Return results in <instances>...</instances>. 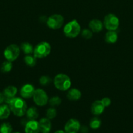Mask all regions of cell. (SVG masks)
Here are the masks:
<instances>
[{
  "instance_id": "cell-21",
  "label": "cell",
  "mask_w": 133,
  "mask_h": 133,
  "mask_svg": "<svg viewBox=\"0 0 133 133\" xmlns=\"http://www.w3.org/2000/svg\"><path fill=\"white\" fill-rule=\"evenodd\" d=\"M23 61H24L26 64L29 67H33L36 65L37 63V58L35 57L34 55H31V54L25 56V57L23 58Z\"/></svg>"
},
{
  "instance_id": "cell-18",
  "label": "cell",
  "mask_w": 133,
  "mask_h": 133,
  "mask_svg": "<svg viewBox=\"0 0 133 133\" xmlns=\"http://www.w3.org/2000/svg\"><path fill=\"white\" fill-rule=\"evenodd\" d=\"M118 39L117 33L116 31H108L106 33L104 40L108 44H114Z\"/></svg>"
},
{
  "instance_id": "cell-9",
  "label": "cell",
  "mask_w": 133,
  "mask_h": 133,
  "mask_svg": "<svg viewBox=\"0 0 133 133\" xmlns=\"http://www.w3.org/2000/svg\"><path fill=\"white\" fill-rule=\"evenodd\" d=\"M80 123L77 119L72 118L67 121L65 125L66 133H78L80 129Z\"/></svg>"
},
{
  "instance_id": "cell-23",
  "label": "cell",
  "mask_w": 133,
  "mask_h": 133,
  "mask_svg": "<svg viewBox=\"0 0 133 133\" xmlns=\"http://www.w3.org/2000/svg\"><path fill=\"white\" fill-rule=\"evenodd\" d=\"M13 127L9 122H4L0 125V133H12Z\"/></svg>"
},
{
  "instance_id": "cell-20",
  "label": "cell",
  "mask_w": 133,
  "mask_h": 133,
  "mask_svg": "<svg viewBox=\"0 0 133 133\" xmlns=\"http://www.w3.org/2000/svg\"><path fill=\"white\" fill-rule=\"evenodd\" d=\"M20 49L23 51V53L26 55L31 54V53H33L34 50V48L33 47V45L30 43L27 42H23L21 44Z\"/></svg>"
},
{
  "instance_id": "cell-11",
  "label": "cell",
  "mask_w": 133,
  "mask_h": 133,
  "mask_svg": "<svg viewBox=\"0 0 133 133\" xmlns=\"http://www.w3.org/2000/svg\"><path fill=\"white\" fill-rule=\"evenodd\" d=\"M25 133H39L40 127L39 122L36 120H29L25 124Z\"/></svg>"
},
{
  "instance_id": "cell-5",
  "label": "cell",
  "mask_w": 133,
  "mask_h": 133,
  "mask_svg": "<svg viewBox=\"0 0 133 133\" xmlns=\"http://www.w3.org/2000/svg\"><path fill=\"white\" fill-rule=\"evenodd\" d=\"M103 25L108 31H116L119 26V19L114 14L110 13L104 17Z\"/></svg>"
},
{
  "instance_id": "cell-33",
  "label": "cell",
  "mask_w": 133,
  "mask_h": 133,
  "mask_svg": "<svg viewBox=\"0 0 133 133\" xmlns=\"http://www.w3.org/2000/svg\"><path fill=\"white\" fill-rule=\"evenodd\" d=\"M12 133H20V132H12Z\"/></svg>"
},
{
  "instance_id": "cell-30",
  "label": "cell",
  "mask_w": 133,
  "mask_h": 133,
  "mask_svg": "<svg viewBox=\"0 0 133 133\" xmlns=\"http://www.w3.org/2000/svg\"><path fill=\"white\" fill-rule=\"evenodd\" d=\"M80 131H81L82 133H87L88 132V128L85 125L81 126Z\"/></svg>"
},
{
  "instance_id": "cell-26",
  "label": "cell",
  "mask_w": 133,
  "mask_h": 133,
  "mask_svg": "<svg viewBox=\"0 0 133 133\" xmlns=\"http://www.w3.org/2000/svg\"><path fill=\"white\" fill-rule=\"evenodd\" d=\"M52 79L48 75H43L39 79V83L42 86H48L52 82Z\"/></svg>"
},
{
  "instance_id": "cell-31",
  "label": "cell",
  "mask_w": 133,
  "mask_h": 133,
  "mask_svg": "<svg viewBox=\"0 0 133 133\" xmlns=\"http://www.w3.org/2000/svg\"><path fill=\"white\" fill-rule=\"evenodd\" d=\"M5 102V96L2 92H0V105L3 103Z\"/></svg>"
},
{
  "instance_id": "cell-24",
  "label": "cell",
  "mask_w": 133,
  "mask_h": 133,
  "mask_svg": "<svg viewBox=\"0 0 133 133\" xmlns=\"http://www.w3.org/2000/svg\"><path fill=\"white\" fill-rule=\"evenodd\" d=\"M101 120L99 119L97 117H95V118H93L91 119L89 123L90 127L93 129H97L101 125Z\"/></svg>"
},
{
  "instance_id": "cell-15",
  "label": "cell",
  "mask_w": 133,
  "mask_h": 133,
  "mask_svg": "<svg viewBox=\"0 0 133 133\" xmlns=\"http://www.w3.org/2000/svg\"><path fill=\"white\" fill-rule=\"evenodd\" d=\"M103 23L97 19H93L90 21L89 23V27L93 32H99L102 30Z\"/></svg>"
},
{
  "instance_id": "cell-3",
  "label": "cell",
  "mask_w": 133,
  "mask_h": 133,
  "mask_svg": "<svg viewBox=\"0 0 133 133\" xmlns=\"http://www.w3.org/2000/svg\"><path fill=\"white\" fill-rule=\"evenodd\" d=\"M63 32L66 37L70 38H74L78 36L81 32V27L78 21L73 19L68 22L64 27Z\"/></svg>"
},
{
  "instance_id": "cell-22",
  "label": "cell",
  "mask_w": 133,
  "mask_h": 133,
  "mask_svg": "<svg viewBox=\"0 0 133 133\" xmlns=\"http://www.w3.org/2000/svg\"><path fill=\"white\" fill-rule=\"evenodd\" d=\"M12 68H13V64L12 62L9 61H6L3 62L1 64V68H0V70L2 73H9L11 71Z\"/></svg>"
},
{
  "instance_id": "cell-2",
  "label": "cell",
  "mask_w": 133,
  "mask_h": 133,
  "mask_svg": "<svg viewBox=\"0 0 133 133\" xmlns=\"http://www.w3.org/2000/svg\"><path fill=\"white\" fill-rule=\"evenodd\" d=\"M53 84L57 89L61 91H66L71 87V81L66 74H59L55 76Z\"/></svg>"
},
{
  "instance_id": "cell-27",
  "label": "cell",
  "mask_w": 133,
  "mask_h": 133,
  "mask_svg": "<svg viewBox=\"0 0 133 133\" xmlns=\"http://www.w3.org/2000/svg\"><path fill=\"white\" fill-rule=\"evenodd\" d=\"M81 35L86 40H89L92 38L93 36V32L91 31V30L89 29H84L82 30V31L81 32Z\"/></svg>"
},
{
  "instance_id": "cell-16",
  "label": "cell",
  "mask_w": 133,
  "mask_h": 133,
  "mask_svg": "<svg viewBox=\"0 0 133 133\" xmlns=\"http://www.w3.org/2000/svg\"><path fill=\"white\" fill-rule=\"evenodd\" d=\"M82 94L77 88H71L69 90L66 94V97L70 101H77L81 98Z\"/></svg>"
},
{
  "instance_id": "cell-25",
  "label": "cell",
  "mask_w": 133,
  "mask_h": 133,
  "mask_svg": "<svg viewBox=\"0 0 133 133\" xmlns=\"http://www.w3.org/2000/svg\"><path fill=\"white\" fill-rule=\"evenodd\" d=\"M48 103L52 107H54L59 106L61 104V99L58 96H53L48 100Z\"/></svg>"
},
{
  "instance_id": "cell-12",
  "label": "cell",
  "mask_w": 133,
  "mask_h": 133,
  "mask_svg": "<svg viewBox=\"0 0 133 133\" xmlns=\"http://www.w3.org/2000/svg\"><path fill=\"white\" fill-rule=\"evenodd\" d=\"M35 90V88L32 84H26L21 88L20 95L22 98L29 99L33 97Z\"/></svg>"
},
{
  "instance_id": "cell-1",
  "label": "cell",
  "mask_w": 133,
  "mask_h": 133,
  "mask_svg": "<svg viewBox=\"0 0 133 133\" xmlns=\"http://www.w3.org/2000/svg\"><path fill=\"white\" fill-rule=\"evenodd\" d=\"M12 112L18 117H22L26 114L27 107L23 98L14 97L8 104Z\"/></svg>"
},
{
  "instance_id": "cell-29",
  "label": "cell",
  "mask_w": 133,
  "mask_h": 133,
  "mask_svg": "<svg viewBox=\"0 0 133 133\" xmlns=\"http://www.w3.org/2000/svg\"><path fill=\"white\" fill-rule=\"evenodd\" d=\"M100 101H101L102 103L103 104V105H104L105 107L110 106L111 104V100L110 99L108 98V97H104V98L102 99Z\"/></svg>"
},
{
  "instance_id": "cell-10",
  "label": "cell",
  "mask_w": 133,
  "mask_h": 133,
  "mask_svg": "<svg viewBox=\"0 0 133 133\" xmlns=\"http://www.w3.org/2000/svg\"><path fill=\"white\" fill-rule=\"evenodd\" d=\"M17 92H18V89L14 86H9L6 87L3 92V94L5 96V102L9 104V102L15 97Z\"/></svg>"
},
{
  "instance_id": "cell-8",
  "label": "cell",
  "mask_w": 133,
  "mask_h": 133,
  "mask_svg": "<svg viewBox=\"0 0 133 133\" xmlns=\"http://www.w3.org/2000/svg\"><path fill=\"white\" fill-rule=\"evenodd\" d=\"M34 102L37 105L40 107H43L48 103V96L46 92L43 89L38 88L35 90L34 94L33 96Z\"/></svg>"
},
{
  "instance_id": "cell-14",
  "label": "cell",
  "mask_w": 133,
  "mask_h": 133,
  "mask_svg": "<svg viewBox=\"0 0 133 133\" xmlns=\"http://www.w3.org/2000/svg\"><path fill=\"white\" fill-rule=\"evenodd\" d=\"M105 107L103 105L100 100H96L92 103L91 107V111L93 114L99 116L103 113Z\"/></svg>"
},
{
  "instance_id": "cell-6",
  "label": "cell",
  "mask_w": 133,
  "mask_h": 133,
  "mask_svg": "<svg viewBox=\"0 0 133 133\" xmlns=\"http://www.w3.org/2000/svg\"><path fill=\"white\" fill-rule=\"evenodd\" d=\"M20 53V48L16 44H11L5 48L4 51V57L7 61L13 62L16 60Z\"/></svg>"
},
{
  "instance_id": "cell-7",
  "label": "cell",
  "mask_w": 133,
  "mask_h": 133,
  "mask_svg": "<svg viewBox=\"0 0 133 133\" xmlns=\"http://www.w3.org/2000/svg\"><path fill=\"white\" fill-rule=\"evenodd\" d=\"M64 23V18L61 14H55L47 18L46 24L52 29H59Z\"/></svg>"
},
{
  "instance_id": "cell-17",
  "label": "cell",
  "mask_w": 133,
  "mask_h": 133,
  "mask_svg": "<svg viewBox=\"0 0 133 133\" xmlns=\"http://www.w3.org/2000/svg\"><path fill=\"white\" fill-rule=\"evenodd\" d=\"M11 110L8 105H0V120L7 119L10 116Z\"/></svg>"
},
{
  "instance_id": "cell-4",
  "label": "cell",
  "mask_w": 133,
  "mask_h": 133,
  "mask_svg": "<svg viewBox=\"0 0 133 133\" xmlns=\"http://www.w3.org/2000/svg\"><path fill=\"white\" fill-rule=\"evenodd\" d=\"M51 52V46L47 42H41L35 46L33 50V55L37 58L46 57Z\"/></svg>"
},
{
  "instance_id": "cell-28",
  "label": "cell",
  "mask_w": 133,
  "mask_h": 133,
  "mask_svg": "<svg viewBox=\"0 0 133 133\" xmlns=\"http://www.w3.org/2000/svg\"><path fill=\"white\" fill-rule=\"evenodd\" d=\"M57 115V111L53 107L49 108L46 111V118L49 119H53L56 118Z\"/></svg>"
},
{
  "instance_id": "cell-19",
  "label": "cell",
  "mask_w": 133,
  "mask_h": 133,
  "mask_svg": "<svg viewBox=\"0 0 133 133\" xmlns=\"http://www.w3.org/2000/svg\"><path fill=\"white\" fill-rule=\"evenodd\" d=\"M26 114L29 120H35L39 117V111L35 107H31L27 109Z\"/></svg>"
},
{
  "instance_id": "cell-13",
  "label": "cell",
  "mask_w": 133,
  "mask_h": 133,
  "mask_svg": "<svg viewBox=\"0 0 133 133\" xmlns=\"http://www.w3.org/2000/svg\"><path fill=\"white\" fill-rule=\"evenodd\" d=\"M40 132L42 133H49L52 129V123L50 119L47 118H43L39 120Z\"/></svg>"
},
{
  "instance_id": "cell-32",
  "label": "cell",
  "mask_w": 133,
  "mask_h": 133,
  "mask_svg": "<svg viewBox=\"0 0 133 133\" xmlns=\"http://www.w3.org/2000/svg\"><path fill=\"white\" fill-rule=\"evenodd\" d=\"M54 133H66L65 131H61V130H58V131H56Z\"/></svg>"
}]
</instances>
